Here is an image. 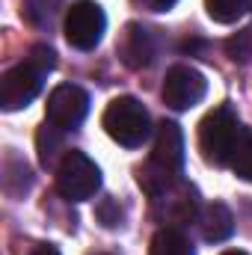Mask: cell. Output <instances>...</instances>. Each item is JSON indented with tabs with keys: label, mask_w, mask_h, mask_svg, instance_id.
<instances>
[{
	"label": "cell",
	"mask_w": 252,
	"mask_h": 255,
	"mask_svg": "<svg viewBox=\"0 0 252 255\" xmlns=\"http://www.w3.org/2000/svg\"><path fill=\"white\" fill-rule=\"evenodd\" d=\"M98 217H101V223H104L107 229H113V226H119V223H122V211H119V208H116V202H110V199L98 208Z\"/></svg>",
	"instance_id": "2e32d148"
},
{
	"label": "cell",
	"mask_w": 252,
	"mask_h": 255,
	"mask_svg": "<svg viewBox=\"0 0 252 255\" xmlns=\"http://www.w3.org/2000/svg\"><path fill=\"white\" fill-rule=\"evenodd\" d=\"M241 122L232 107H214L202 122H199V151L208 163L214 166H229L235 145L241 139Z\"/></svg>",
	"instance_id": "3957f363"
},
{
	"label": "cell",
	"mask_w": 252,
	"mask_h": 255,
	"mask_svg": "<svg viewBox=\"0 0 252 255\" xmlns=\"http://www.w3.org/2000/svg\"><path fill=\"white\" fill-rule=\"evenodd\" d=\"M223 255H250V253H244V250H226Z\"/></svg>",
	"instance_id": "d6986e66"
},
{
	"label": "cell",
	"mask_w": 252,
	"mask_h": 255,
	"mask_svg": "<svg viewBox=\"0 0 252 255\" xmlns=\"http://www.w3.org/2000/svg\"><path fill=\"white\" fill-rule=\"evenodd\" d=\"M101 187V169L83 151H65L57 166V190L68 202H83Z\"/></svg>",
	"instance_id": "5b68a950"
},
{
	"label": "cell",
	"mask_w": 252,
	"mask_h": 255,
	"mask_svg": "<svg viewBox=\"0 0 252 255\" xmlns=\"http://www.w3.org/2000/svg\"><path fill=\"white\" fill-rule=\"evenodd\" d=\"M229 166L235 169L238 178H244V181L252 184V128H244L241 130V139L235 145V154H232V163Z\"/></svg>",
	"instance_id": "7c38bea8"
},
{
	"label": "cell",
	"mask_w": 252,
	"mask_h": 255,
	"mask_svg": "<svg viewBox=\"0 0 252 255\" xmlns=\"http://www.w3.org/2000/svg\"><path fill=\"white\" fill-rule=\"evenodd\" d=\"M208 92V80L193 65H172L163 77V101L172 110H190L196 107Z\"/></svg>",
	"instance_id": "ba28073f"
},
{
	"label": "cell",
	"mask_w": 252,
	"mask_h": 255,
	"mask_svg": "<svg viewBox=\"0 0 252 255\" xmlns=\"http://www.w3.org/2000/svg\"><path fill=\"white\" fill-rule=\"evenodd\" d=\"M86 113H89V95H86V89H80L74 83H60L48 95V125L57 130L80 128Z\"/></svg>",
	"instance_id": "52a82bcc"
},
{
	"label": "cell",
	"mask_w": 252,
	"mask_h": 255,
	"mask_svg": "<svg viewBox=\"0 0 252 255\" xmlns=\"http://www.w3.org/2000/svg\"><path fill=\"white\" fill-rule=\"evenodd\" d=\"M119 60L127 65V68H145V65L154 60V42H151V33L139 24H127L119 36Z\"/></svg>",
	"instance_id": "9c48e42d"
},
{
	"label": "cell",
	"mask_w": 252,
	"mask_h": 255,
	"mask_svg": "<svg viewBox=\"0 0 252 255\" xmlns=\"http://www.w3.org/2000/svg\"><path fill=\"white\" fill-rule=\"evenodd\" d=\"M151 3H154V6H157V9H169V6H172V3H175V0H151Z\"/></svg>",
	"instance_id": "ac0fdd59"
},
{
	"label": "cell",
	"mask_w": 252,
	"mask_h": 255,
	"mask_svg": "<svg viewBox=\"0 0 252 255\" xmlns=\"http://www.w3.org/2000/svg\"><path fill=\"white\" fill-rule=\"evenodd\" d=\"M226 54L238 65H252V30H241L226 39Z\"/></svg>",
	"instance_id": "9a60e30c"
},
{
	"label": "cell",
	"mask_w": 252,
	"mask_h": 255,
	"mask_svg": "<svg viewBox=\"0 0 252 255\" xmlns=\"http://www.w3.org/2000/svg\"><path fill=\"white\" fill-rule=\"evenodd\" d=\"M54 65H57L54 51L45 48V45H36L24 63H18L15 68H9V71L0 77V107H3L6 113L27 107V104L42 92L45 74L54 71Z\"/></svg>",
	"instance_id": "7a4b0ae2"
},
{
	"label": "cell",
	"mask_w": 252,
	"mask_h": 255,
	"mask_svg": "<svg viewBox=\"0 0 252 255\" xmlns=\"http://www.w3.org/2000/svg\"><path fill=\"white\" fill-rule=\"evenodd\" d=\"M101 125L110 133L113 142L125 145V148H136L148 139L151 133V119L145 113V107L130 98V95H122V98H113L101 116Z\"/></svg>",
	"instance_id": "277c9868"
},
{
	"label": "cell",
	"mask_w": 252,
	"mask_h": 255,
	"mask_svg": "<svg viewBox=\"0 0 252 255\" xmlns=\"http://www.w3.org/2000/svg\"><path fill=\"white\" fill-rule=\"evenodd\" d=\"M30 255H60V250H57V247H51V244H45V247H36Z\"/></svg>",
	"instance_id": "e0dca14e"
},
{
	"label": "cell",
	"mask_w": 252,
	"mask_h": 255,
	"mask_svg": "<svg viewBox=\"0 0 252 255\" xmlns=\"http://www.w3.org/2000/svg\"><path fill=\"white\" fill-rule=\"evenodd\" d=\"M151 255H196L193 244L187 241V235L175 226H166L160 232H154L151 238Z\"/></svg>",
	"instance_id": "8fae6325"
},
{
	"label": "cell",
	"mask_w": 252,
	"mask_h": 255,
	"mask_svg": "<svg viewBox=\"0 0 252 255\" xmlns=\"http://www.w3.org/2000/svg\"><path fill=\"white\" fill-rule=\"evenodd\" d=\"M205 6H208V15L217 24H235L238 18L247 15L250 0H205Z\"/></svg>",
	"instance_id": "5bb4252c"
},
{
	"label": "cell",
	"mask_w": 252,
	"mask_h": 255,
	"mask_svg": "<svg viewBox=\"0 0 252 255\" xmlns=\"http://www.w3.org/2000/svg\"><path fill=\"white\" fill-rule=\"evenodd\" d=\"M65 0H24V15L30 24L36 27H48L60 12H63Z\"/></svg>",
	"instance_id": "4fadbf2b"
},
{
	"label": "cell",
	"mask_w": 252,
	"mask_h": 255,
	"mask_svg": "<svg viewBox=\"0 0 252 255\" xmlns=\"http://www.w3.org/2000/svg\"><path fill=\"white\" fill-rule=\"evenodd\" d=\"M202 238L211 241V244H220V241H229L235 235V217L229 211V205L223 202H211L205 211H202Z\"/></svg>",
	"instance_id": "30bf717a"
},
{
	"label": "cell",
	"mask_w": 252,
	"mask_h": 255,
	"mask_svg": "<svg viewBox=\"0 0 252 255\" xmlns=\"http://www.w3.org/2000/svg\"><path fill=\"white\" fill-rule=\"evenodd\" d=\"M184 169V133L175 122H160L154 133V148L148 163L139 169V187L151 199L175 190Z\"/></svg>",
	"instance_id": "6da1fadb"
},
{
	"label": "cell",
	"mask_w": 252,
	"mask_h": 255,
	"mask_svg": "<svg viewBox=\"0 0 252 255\" xmlns=\"http://www.w3.org/2000/svg\"><path fill=\"white\" fill-rule=\"evenodd\" d=\"M107 30V15L95 0H77L71 3L65 15V39L77 51H92L98 48L101 36Z\"/></svg>",
	"instance_id": "8992f818"
}]
</instances>
